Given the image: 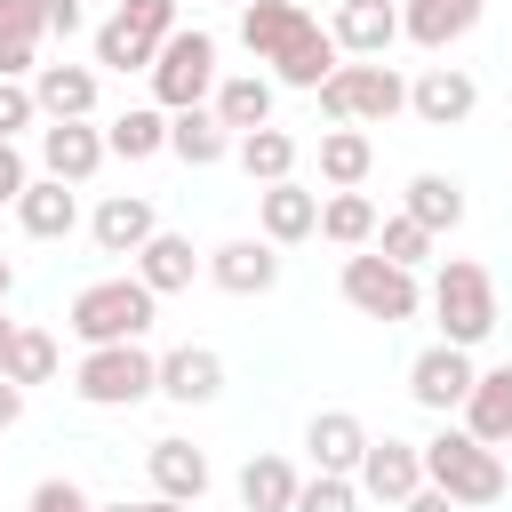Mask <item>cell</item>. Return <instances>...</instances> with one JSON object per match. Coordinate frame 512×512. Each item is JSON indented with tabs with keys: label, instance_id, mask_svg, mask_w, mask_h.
Returning <instances> with one entry per match:
<instances>
[{
	"label": "cell",
	"instance_id": "obj_1",
	"mask_svg": "<svg viewBox=\"0 0 512 512\" xmlns=\"http://www.w3.org/2000/svg\"><path fill=\"white\" fill-rule=\"evenodd\" d=\"M240 48L264 64L272 88H304V96L344 64L336 40H328V24H320L304 0H248V8H240Z\"/></svg>",
	"mask_w": 512,
	"mask_h": 512
},
{
	"label": "cell",
	"instance_id": "obj_2",
	"mask_svg": "<svg viewBox=\"0 0 512 512\" xmlns=\"http://www.w3.org/2000/svg\"><path fill=\"white\" fill-rule=\"evenodd\" d=\"M152 320H160V296H152L136 272L88 280V288L64 304V336H72L80 352H96V344H144V336H152Z\"/></svg>",
	"mask_w": 512,
	"mask_h": 512
},
{
	"label": "cell",
	"instance_id": "obj_3",
	"mask_svg": "<svg viewBox=\"0 0 512 512\" xmlns=\"http://www.w3.org/2000/svg\"><path fill=\"white\" fill-rule=\"evenodd\" d=\"M416 448H424V480H432L440 496H456V512H488V504H504L512 472H504V456L480 448L464 424H440V432L416 440Z\"/></svg>",
	"mask_w": 512,
	"mask_h": 512
},
{
	"label": "cell",
	"instance_id": "obj_4",
	"mask_svg": "<svg viewBox=\"0 0 512 512\" xmlns=\"http://www.w3.org/2000/svg\"><path fill=\"white\" fill-rule=\"evenodd\" d=\"M312 104H320L328 128H384V120L408 112V80H400L384 56H376V64H336V72L312 88Z\"/></svg>",
	"mask_w": 512,
	"mask_h": 512
},
{
	"label": "cell",
	"instance_id": "obj_5",
	"mask_svg": "<svg viewBox=\"0 0 512 512\" xmlns=\"http://www.w3.org/2000/svg\"><path fill=\"white\" fill-rule=\"evenodd\" d=\"M432 320H440V344H456V352H472V344H488L496 336V280H488V264H472V256H440V272H432Z\"/></svg>",
	"mask_w": 512,
	"mask_h": 512
},
{
	"label": "cell",
	"instance_id": "obj_6",
	"mask_svg": "<svg viewBox=\"0 0 512 512\" xmlns=\"http://www.w3.org/2000/svg\"><path fill=\"white\" fill-rule=\"evenodd\" d=\"M152 104L160 112H192V104H208L216 96V80H224V64H216V32L208 24H176L168 40H160V56H152Z\"/></svg>",
	"mask_w": 512,
	"mask_h": 512
},
{
	"label": "cell",
	"instance_id": "obj_7",
	"mask_svg": "<svg viewBox=\"0 0 512 512\" xmlns=\"http://www.w3.org/2000/svg\"><path fill=\"white\" fill-rule=\"evenodd\" d=\"M176 32V0H112V16L96 24V64L104 72H152L160 40Z\"/></svg>",
	"mask_w": 512,
	"mask_h": 512
},
{
	"label": "cell",
	"instance_id": "obj_8",
	"mask_svg": "<svg viewBox=\"0 0 512 512\" xmlns=\"http://www.w3.org/2000/svg\"><path fill=\"white\" fill-rule=\"evenodd\" d=\"M336 288H344V304H352V312H368V320H384V328H400V320H416V312H424L416 272L384 264L376 248H352V256H344V272H336Z\"/></svg>",
	"mask_w": 512,
	"mask_h": 512
},
{
	"label": "cell",
	"instance_id": "obj_9",
	"mask_svg": "<svg viewBox=\"0 0 512 512\" xmlns=\"http://www.w3.org/2000/svg\"><path fill=\"white\" fill-rule=\"evenodd\" d=\"M152 376H160V352H144V344H96V352H80L72 392L88 408H136V400H152Z\"/></svg>",
	"mask_w": 512,
	"mask_h": 512
},
{
	"label": "cell",
	"instance_id": "obj_10",
	"mask_svg": "<svg viewBox=\"0 0 512 512\" xmlns=\"http://www.w3.org/2000/svg\"><path fill=\"white\" fill-rule=\"evenodd\" d=\"M352 488H360V504H408L416 488H424V448L416 440H368V456H360V472H352Z\"/></svg>",
	"mask_w": 512,
	"mask_h": 512
},
{
	"label": "cell",
	"instance_id": "obj_11",
	"mask_svg": "<svg viewBox=\"0 0 512 512\" xmlns=\"http://www.w3.org/2000/svg\"><path fill=\"white\" fill-rule=\"evenodd\" d=\"M472 352H456V344H424L416 360H408V400L424 408V416H456L464 408V392H472Z\"/></svg>",
	"mask_w": 512,
	"mask_h": 512
},
{
	"label": "cell",
	"instance_id": "obj_12",
	"mask_svg": "<svg viewBox=\"0 0 512 512\" xmlns=\"http://www.w3.org/2000/svg\"><path fill=\"white\" fill-rule=\"evenodd\" d=\"M104 160L112 152H104V128L96 120H40V176H56V184L80 192Z\"/></svg>",
	"mask_w": 512,
	"mask_h": 512
},
{
	"label": "cell",
	"instance_id": "obj_13",
	"mask_svg": "<svg viewBox=\"0 0 512 512\" xmlns=\"http://www.w3.org/2000/svg\"><path fill=\"white\" fill-rule=\"evenodd\" d=\"M328 40H336L344 64H376V56L400 40V0H336Z\"/></svg>",
	"mask_w": 512,
	"mask_h": 512
},
{
	"label": "cell",
	"instance_id": "obj_14",
	"mask_svg": "<svg viewBox=\"0 0 512 512\" xmlns=\"http://www.w3.org/2000/svg\"><path fill=\"white\" fill-rule=\"evenodd\" d=\"M472 104H480V80H472L464 64H424V72L408 80V112H416L424 128H464Z\"/></svg>",
	"mask_w": 512,
	"mask_h": 512
},
{
	"label": "cell",
	"instance_id": "obj_15",
	"mask_svg": "<svg viewBox=\"0 0 512 512\" xmlns=\"http://www.w3.org/2000/svg\"><path fill=\"white\" fill-rule=\"evenodd\" d=\"M488 16V0H400V40H416L424 56H448L456 40H472Z\"/></svg>",
	"mask_w": 512,
	"mask_h": 512
},
{
	"label": "cell",
	"instance_id": "obj_16",
	"mask_svg": "<svg viewBox=\"0 0 512 512\" xmlns=\"http://www.w3.org/2000/svg\"><path fill=\"white\" fill-rule=\"evenodd\" d=\"M200 272L224 288V296H272L280 288V248L272 240H224L200 256Z\"/></svg>",
	"mask_w": 512,
	"mask_h": 512
},
{
	"label": "cell",
	"instance_id": "obj_17",
	"mask_svg": "<svg viewBox=\"0 0 512 512\" xmlns=\"http://www.w3.org/2000/svg\"><path fill=\"white\" fill-rule=\"evenodd\" d=\"M152 392L176 400V408H208V400L224 392V352H216V344H176V352H160Z\"/></svg>",
	"mask_w": 512,
	"mask_h": 512
},
{
	"label": "cell",
	"instance_id": "obj_18",
	"mask_svg": "<svg viewBox=\"0 0 512 512\" xmlns=\"http://www.w3.org/2000/svg\"><path fill=\"white\" fill-rule=\"evenodd\" d=\"M368 440H376V432H368L352 408H320V416L304 424V456H312V472H336V480H352V472H360Z\"/></svg>",
	"mask_w": 512,
	"mask_h": 512
},
{
	"label": "cell",
	"instance_id": "obj_19",
	"mask_svg": "<svg viewBox=\"0 0 512 512\" xmlns=\"http://www.w3.org/2000/svg\"><path fill=\"white\" fill-rule=\"evenodd\" d=\"M312 232H320V192H304L296 176L256 192V240H272V248H296V240H312Z\"/></svg>",
	"mask_w": 512,
	"mask_h": 512
},
{
	"label": "cell",
	"instance_id": "obj_20",
	"mask_svg": "<svg viewBox=\"0 0 512 512\" xmlns=\"http://www.w3.org/2000/svg\"><path fill=\"white\" fill-rule=\"evenodd\" d=\"M152 232H160V216H152V200H144V192H104V200H96V216H88V240H96L104 256H136Z\"/></svg>",
	"mask_w": 512,
	"mask_h": 512
},
{
	"label": "cell",
	"instance_id": "obj_21",
	"mask_svg": "<svg viewBox=\"0 0 512 512\" xmlns=\"http://www.w3.org/2000/svg\"><path fill=\"white\" fill-rule=\"evenodd\" d=\"M128 272H136L152 296H184V288L200 280V248H192L184 232H168V224H160V232H152V240L128 256Z\"/></svg>",
	"mask_w": 512,
	"mask_h": 512
},
{
	"label": "cell",
	"instance_id": "obj_22",
	"mask_svg": "<svg viewBox=\"0 0 512 512\" xmlns=\"http://www.w3.org/2000/svg\"><path fill=\"white\" fill-rule=\"evenodd\" d=\"M144 472H152V496H168V504H200L208 480H216L192 440H152V448H144Z\"/></svg>",
	"mask_w": 512,
	"mask_h": 512
},
{
	"label": "cell",
	"instance_id": "obj_23",
	"mask_svg": "<svg viewBox=\"0 0 512 512\" xmlns=\"http://www.w3.org/2000/svg\"><path fill=\"white\" fill-rule=\"evenodd\" d=\"M456 416H464V432H472L480 448H504V440H512V360H504V368H480Z\"/></svg>",
	"mask_w": 512,
	"mask_h": 512
},
{
	"label": "cell",
	"instance_id": "obj_24",
	"mask_svg": "<svg viewBox=\"0 0 512 512\" xmlns=\"http://www.w3.org/2000/svg\"><path fill=\"white\" fill-rule=\"evenodd\" d=\"M48 40V0H0V80H32Z\"/></svg>",
	"mask_w": 512,
	"mask_h": 512
},
{
	"label": "cell",
	"instance_id": "obj_25",
	"mask_svg": "<svg viewBox=\"0 0 512 512\" xmlns=\"http://www.w3.org/2000/svg\"><path fill=\"white\" fill-rule=\"evenodd\" d=\"M32 104L40 120H96V64H40Z\"/></svg>",
	"mask_w": 512,
	"mask_h": 512
},
{
	"label": "cell",
	"instance_id": "obj_26",
	"mask_svg": "<svg viewBox=\"0 0 512 512\" xmlns=\"http://www.w3.org/2000/svg\"><path fill=\"white\" fill-rule=\"evenodd\" d=\"M272 80L264 72H224L216 80V96H208V112H216V128L224 136H248V128H272Z\"/></svg>",
	"mask_w": 512,
	"mask_h": 512
},
{
	"label": "cell",
	"instance_id": "obj_27",
	"mask_svg": "<svg viewBox=\"0 0 512 512\" xmlns=\"http://www.w3.org/2000/svg\"><path fill=\"white\" fill-rule=\"evenodd\" d=\"M16 224H24L32 240H72V232H80V192L56 184V176H32L24 200H16Z\"/></svg>",
	"mask_w": 512,
	"mask_h": 512
},
{
	"label": "cell",
	"instance_id": "obj_28",
	"mask_svg": "<svg viewBox=\"0 0 512 512\" xmlns=\"http://www.w3.org/2000/svg\"><path fill=\"white\" fill-rule=\"evenodd\" d=\"M232 488H240V512H288V504H296V488H304V472H296L288 456H272V448H264V456H248V464H240V480H232Z\"/></svg>",
	"mask_w": 512,
	"mask_h": 512
},
{
	"label": "cell",
	"instance_id": "obj_29",
	"mask_svg": "<svg viewBox=\"0 0 512 512\" xmlns=\"http://www.w3.org/2000/svg\"><path fill=\"white\" fill-rule=\"evenodd\" d=\"M232 160H240V176L264 192V184H288L296 176V136L288 128H248V136H232Z\"/></svg>",
	"mask_w": 512,
	"mask_h": 512
},
{
	"label": "cell",
	"instance_id": "obj_30",
	"mask_svg": "<svg viewBox=\"0 0 512 512\" xmlns=\"http://www.w3.org/2000/svg\"><path fill=\"white\" fill-rule=\"evenodd\" d=\"M368 168H376L368 128H320V184H328V192H360Z\"/></svg>",
	"mask_w": 512,
	"mask_h": 512
},
{
	"label": "cell",
	"instance_id": "obj_31",
	"mask_svg": "<svg viewBox=\"0 0 512 512\" xmlns=\"http://www.w3.org/2000/svg\"><path fill=\"white\" fill-rule=\"evenodd\" d=\"M408 224H424L432 240L440 232H456L464 224V184L456 176H440V168H424V176H408V208H400Z\"/></svg>",
	"mask_w": 512,
	"mask_h": 512
},
{
	"label": "cell",
	"instance_id": "obj_32",
	"mask_svg": "<svg viewBox=\"0 0 512 512\" xmlns=\"http://www.w3.org/2000/svg\"><path fill=\"white\" fill-rule=\"evenodd\" d=\"M104 152H112V160H152V152H168V112H160V104L112 112V120H104Z\"/></svg>",
	"mask_w": 512,
	"mask_h": 512
},
{
	"label": "cell",
	"instance_id": "obj_33",
	"mask_svg": "<svg viewBox=\"0 0 512 512\" xmlns=\"http://www.w3.org/2000/svg\"><path fill=\"white\" fill-rule=\"evenodd\" d=\"M168 152L184 168H216V160H232V136L216 128L208 104H192V112H168Z\"/></svg>",
	"mask_w": 512,
	"mask_h": 512
},
{
	"label": "cell",
	"instance_id": "obj_34",
	"mask_svg": "<svg viewBox=\"0 0 512 512\" xmlns=\"http://www.w3.org/2000/svg\"><path fill=\"white\" fill-rule=\"evenodd\" d=\"M376 216H384V208H376L368 192H320V240H336L344 256L376 240Z\"/></svg>",
	"mask_w": 512,
	"mask_h": 512
},
{
	"label": "cell",
	"instance_id": "obj_35",
	"mask_svg": "<svg viewBox=\"0 0 512 512\" xmlns=\"http://www.w3.org/2000/svg\"><path fill=\"white\" fill-rule=\"evenodd\" d=\"M56 368H64V344L48 336V328H16V344H8V360H0V376L8 384H56Z\"/></svg>",
	"mask_w": 512,
	"mask_h": 512
},
{
	"label": "cell",
	"instance_id": "obj_36",
	"mask_svg": "<svg viewBox=\"0 0 512 512\" xmlns=\"http://www.w3.org/2000/svg\"><path fill=\"white\" fill-rule=\"evenodd\" d=\"M384 264H400V272H424L432 264V232L424 224H408V216H376V240H368Z\"/></svg>",
	"mask_w": 512,
	"mask_h": 512
},
{
	"label": "cell",
	"instance_id": "obj_37",
	"mask_svg": "<svg viewBox=\"0 0 512 512\" xmlns=\"http://www.w3.org/2000/svg\"><path fill=\"white\" fill-rule=\"evenodd\" d=\"M288 512H360V488L352 480H336V472H312L304 488H296V504Z\"/></svg>",
	"mask_w": 512,
	"mask_h": 512
},
{
	"label": "cell",
	"instance_id": "obj_38",
	"mask_svg": "<svg viewBox=\"0 0 512 512\" xmlns=\"http://www.w3.org/2000/svg\"><path fill=\"white\" fill-rule=\"evenodd\" d=\"M24 128H40V104H32V80H0V144H16Z\"/></svg>",
	"mask_w": 512,
	"mask_h": 512
},
{
	"label": "cell",
	"instance_id": "obj_39",
	"mask_svg": "<svg viewBox=\"0 0 512 512\" xmlns=\"http://www.w3.org/2000/svg\"><path fill=\"white\" fill-rule=\"evenodd\" d=\"M24 512H96V504H88V488H80V480L48 472V480H40L32 496H24Z\"/></svg>",
	"mask_w": 512,
	"mask_h": 512
},
{
	"label": "cell",
	"instance_id": "obj_40",
	"mask_svg": "<svg viewBox=\"0 0 512 512\" xmlns=\"http://www.w3.org/2000/svg\"><path fill=\"white\" fill-rule=\"evenodd\" d=\"M24 184H32V160H24L16 144H0V208H16V200H24Z\"/></svg>",
	"mask_w": 512,
	"mask_h": 512
},
{
	"label": "cell",
	"instance_id": "obj_41",
	"mask_svg": "<svg viewBox=\"0 0 512 512\" xmlns=\"http://www.w3.org/2000/svg\"><path fill=\"white\" fill-rule=\"evenodd\" d=\"M48 32H56V40L88 32V8H80V0H48Z\"/></svg>",
	"mask_w": 512,
	"mask_h": 512
},
{
	"label": "cell",
	"instance_id": "obj_42",
	"mask_svg": "<svg viewBox=\"0 0 512 512\" xmlns=\"http://www.w3.org/2000/svg\"><path fill=\"white\" fill-rule=\"evenodd\" d=\"M400 512H456V496H440V488H432V480H424V488H416V496H408V504H400Z\"/></svg>",
	"mask_w": 512,
	"mask_h": 512
},
{
	"label": "cell",
	"instance_id": "obj_43",
	"mask_svg": "<svg viewBox=\"0 0 512 512\" xmlns=\"http://www.w3.org/2000/svg\"><path fill=\"white\" fill-rule=\"evenodd\" d=\"M16 416H24V384H8V376H0V432H8Z\"/></svg>",
	"mask_w": 512,
	"mask_h": 512
},
{
	"label": "cell",
	"instance_id": "obj_44",
	"mask_svg": "<svg viewBox=\"0 0 512 512\" xmlns=\"http://www.w3.org/2000/svg\"><path fill=\"white\" fill-rule=\"evenodd\" d=\"M96 512H192V504H168V496H144V504H128V496H120V504H96Z\"/></svg>",
	"mask_w": 512,
	"mask_h": 512
},
{
	"label": "cell",
	"instance_id": "obj_45",
	"mask_svg": "<svg viewBox=\"0 0 512 512\" xmlns=\"http://www.w3.org/2000/svg\"><path fill=\"white\" fill-rule=\"evenodd\" d=\"M16 328H24V320H8V312H0V360H8V344H16Z\"/></svg>",
	"mask_w": 512,
	"mask_h": 512
},
{
	"label": "cell",
	"instance_id": "obj_46",
	"mask_svg": "<svg viewBox=\"0 0 512 512\" xmlns=\"http://www.w3.org/2000/svg\"><path fill=\"white\" fill-rule=\"evenodd\" d=\"M8 288H16V264H8V256H0V304H8Z\"/></svg>",
	"mask_w": 512,
	"mask_h": 512
},
{
	"label": "cell",
	"instance_id": "obj_47",
	"mask_svg": "<svg viewBox=\"0 0 512 512\" xmlns=\"http://www.w3.org/2000/svg\"><path fill=\"white\" fill-rule=\"evenodd\" d=\"M496 456H504V472H512V440H504V448H496Z\"/></svg>",
	"mask_w": 512,
	"mask_h": 512
},
{
	"label": "cell",
	"instance_id": "obj_48",
	"mask_svg": "<svg viewBox=\"0 0 512 512\" xmlns=\"http://www.w3.org/2000/svg\"><path fill=\"white\" fill-rule=\"evenodd\" d=\"M224 8H248V0H224Z\"/></svg>",
	"mask_w": 512,
	"mask_h": 512
}]
</instances>
